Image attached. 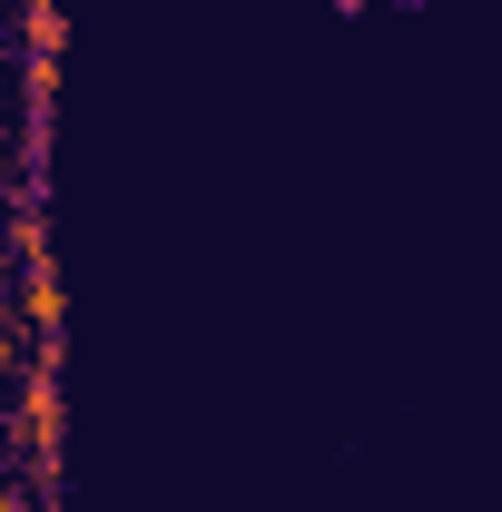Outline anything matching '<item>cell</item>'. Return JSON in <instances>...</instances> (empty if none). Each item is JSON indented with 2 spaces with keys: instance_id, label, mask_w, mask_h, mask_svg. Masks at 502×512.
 <instances>
[{
  "instance_id": "cell-1",
  "label": "cell",
  "mask_w": 502,
  "mask_h": 512,
  "mask_svg": "<svg viewBox=\"0 0 502 512\" xmlns=\"http://www.w3.org/2000/svg\"><path fill=\"white\" fill-rule=\"evenodd\" d=\"M20 325H30V335H60V325H69L60 256H30V266H20Z\"/></svg>"
},
{
  "instance_id": "cell-2",
  "label": "cell",
  "mask_w": 502,
  "mask_h": 512,
  "mask_svg": "<svg viewBox=\"0 0 502 512\" xmlns=\"http://www.w3.org/2000/svg\"><path fill=\"white\" fill-rule=\"evenodd\" d=\"M10 256H20V266H30V256H50V217H40L30 197L10 207Z\"/></svg>"
}]
</instances>
